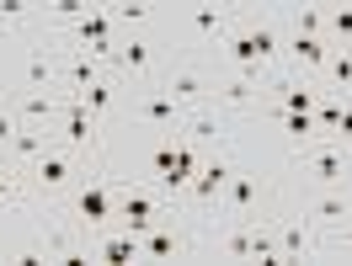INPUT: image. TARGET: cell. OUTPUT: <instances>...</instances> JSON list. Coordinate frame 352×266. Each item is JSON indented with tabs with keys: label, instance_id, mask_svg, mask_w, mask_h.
Segmentation results:
<instances>
[{
	"label": "cell",
	"instance_id": "cell-14",
	"mask_svg": "<svg viewBox=\"0 0 352 266\" xmlns=\"http://www.w3.org/2000/svg\"><path fill=\"white\" fill-rule=\"evenodd\" d=\"M187 250H192V240L176 229V219H166V223H155V229L139 234V256L144 261H171V256H187Z\"/></svg>",
	"mask_w": 352,
	"mask_h": 266
},
{
	"label": "cell",
	"instance_id": "cell-3",
	"mask_svg": "<svg viewBox=\"0 0 352 266\" xmlns=\"http://www.w3.org/2000/svg\"><path fill=\"white\" fill-rule=\"evenodd\" d=\"M187 112H192V107H182V101H176L160 80H139V86H133L129 117L139 123V128H150V133H176L182 123H187Z\"/></svg>",
	"mask_w": 352,
	"mask_h": 266
},
{
	"label": "cell",
	"instance_id": "cell-4",
	"mask_svg": "<svg viewBox=\"0 0 352 266\" xmlns=\"http://www.w3.org/2000/svg\"><path fill=\"white\" fill-rule=\"evenodd\" d=\"M69 219L80 229H107L118 223V181L112 176H86L69 192Z\"/></svg>",
	"mask_w": 352,
	"mask_h": 266
},
{
	"label": "cell",
	"instance_id": "cell-26",
	"mask_svg": "<svg viewBox=\"0 0 352 266\" xmlns=\"http://www.w3.org/2000/svg\"><path fill=\"white\" fill-rule=\"evenodd\" d=\"M326 250H352V219L347 223H336V229H326V240H320V256Z\"/></svg>",
	"mask_w": 352,
	"mask_h": 266
},
{
	"label": "cell",
	"instance_id": "cell-11",
	"mask_svg": "<svg viewBox=\"0 0 352 266\" xmlns=\"http://www.w3.org/2000/svg\"><path fill=\"white\" fill-rule=\"evenodd\" d=\"M331 59V43L326 38H299V32H283V64L309 75V80H320V69Z\"/></svg>",
	"mask_w": 352,
	"mask_h": 266
},
{
	"label": "cell",
	"instance_id": "cell-24",
	"mask_svg": "<svg viewBox=\"0 0 352 266\" xmlns=\"http://www.w3.org/2000/svg\"><path fill=\"white\" fill-rule=\"evenodd\" d=\"M0 202H6V208H22V202H27L22 171H16V165H11L6 155H0Z\"/></svg>",
	"mask_w": 352,
	"mask_h": 266
},
{
	"label": "cell",
	"instance_id": "cell-23",
	"mask_svg": "<svg viewBox=\"0 0 352 266\" xmlns=\"http://www.w3.org/2000/svg\"><path fill=\"white\" fill-rule=\"evenodd\" d=\"M326 43L352 48V5H326Z\"/></svg>",
	"mask_w": 352,
	"mask_h": 266
},
{
	"label": "cell",
	"instance_id": "cell-1",
	"mask_svg": "<svg viewBox=\"0 0 352 266\" xmlns=\"http://www.w3.org/2000/svg\"><path fill=\"white\" fill-rule=\"evenodd\" d=\"M294 171L309 181V186H347L352 176V144H336V138H315V144H299L294 149Z\"/></svg>",
	"mask_w": 352,
	"mask_h": 266
},
{
	"label": "cell",
	"instance_id": "cell-15",
	"mask_svg": "<svg viewBox=\"0 0 352 266\" xmlns=\"http://www.w3.org/2000/svg\"><path fill=\"white\" fill-rule=\"evenodd\" d=\"M54 144H59V138H54V128H32V123H16V133H11V144H6L0 155L11 160L16 171H27V165H32V160L43 155V149H54Z\"/></svg>",
	"mask_w": 352,
	"mask_h": 266
},
{
	"label": "cell",
	"instance_id": "cell-7",
	"mask_svg": "<svg viewBox=\"0 0 352 266\" xmlns=\"http://www.w3.org/2000/svg\"><path fill=\"white\" fill-rule=\"evenodd\" d=\"M176 138L192 144V149H203V155H214V149H230V123H224L219 107H192L187 123L176 128Z\"/></svg>",
	"mask_w": 352,
	"mask_h": 266
},
{
	"label": "cell",
	"instance_id": "cell-5",
	"mask_svg": "<svg viewBox=\"0 0 352 266\" xmlns=\"http://www.w3.org/2000/svg\"><path fill=\"white\" fill-rule=\"evenodd\" d=\"M230 176H235V160H230V149H214V155L198 165L192 186L182 192V202H176V208H182V219H187V213H208V208L219 202V192L230 186Z\"/></svg>",
	"mask_w": 352,
	"mask_h": 266
},
{
	"label": "cell",
	"instance_id": "cell-27",
	"mask_svg": "<svg viewBox=\"0 0 352 266\" xmlns=\"http://www.w3.org/2000/svg\"><path fill=\"white\" fill-rule=\"evenodd\" d=\"M6 32H11V27H6V22H0V38H6Z\"/></svg>",
	"mask_w": 352,
	"mask_h": 266
},
{
	"label": "cell",
	"instance_id": "cell-18",
	"mask_svg": "<svg viewBox=\"0 0 352 266\" xmlns=\"http://www.w3.org/2000/svg\"><path fill=\"white\" fill-rule=\"evenodd\" d=\"M235 16H241V11H224V5H187V27H192L198 38H208V43H224L230 27H235Z\"/></svg>",
	"mask_w": 352,
	"mask_h": 266
},
{
	"label": "cell",
	"instance_id": "cell-19",
	"mask_svg": "<svg viewBox=\"0 0 352 266\" xmlns=\"http://www.w3.org/2000/svg\"><path fill=\"white\" fill-rule=\"evenodd\" d=\"M262 117H267V123H278V128L294 138V149H299V144H315V138H326V133H320V123H315V112H278V107H262Z\"/></svg>",
	"mask_w": 352,
	"mask_h": 266
},
{
	"label": "cell",
	"instance_id": "cell-9",
	"mask_svg": "<svg viewBox=\"0 0 352 266\" xmlns=\"http://www.w3.org/2000/svg\"><path fill=\"white\" fill-rule=\"evenodd\" d=\"M107 69L123 75V80H155V48L144 38H123V43H112Z\"/></svg>",
	"mask_w": 352,
	"mask_h": 266
},
{
	"label": "cell",
	"instance_id": "cell-16",
	"mask_svg": "<svg viewBox=\"0 0 352 266\" xmlns=\"http://www.w3.org/2000/svg\"><path fill=\"white\" fill-rule=\"evenodd\" d=\"M278 250H283V261H305V256H320L315 223H309L305 213H294V219H278Z\"/></svg>",
	"mask_w": 352,
	"mask_h": 266
},
{
	"label": "cell",
	"instance_id": "cell-6",
	"mask_svg": "<svg viewBox=\"0 0 352 266\" xmlns=\"http://www.w3.org/2000/svg\"><path fill=\"white\" fill-rule=\"evenodd\" d=\"M262 202H267L262 176L235 171V176H230V186L219 192V202H214V213H224L230 223H256V219H262Z\"/></svg>",
	"mask_w": 352,
	"mask_h": 266
},
{
	"label": "cell",
	"instance_id": "cell-13",
	"mask_svg": "<svg viewBox=\"0 0 352 266\" xmlns=\"http://www.w3.org/2000/svg\"><path fill=\"white\" fill-rule=\"evenodd\" d=\"M299 213H305L315 229H336V223L352 219V192H347V186H326V192H320V197H309Z\"/></svg>",
	"mask_w": 352,
	"mask_h": 266
},
{
	"label": "cell",
	"instance_id": "cell-20",
	"mask_svg": "<svg viewBox=\"0 0 352 266\" xmlns=\"http://www.w3.org/2000/svg\"><path fill=\"white\" fill-rule=\"evenodd\" d=\"M315 86L347 101V96H352V48H331V59H326V69H320Z\"/></svg>",
	"mask_w": 352,
	"mask_h": 266
},
{
	"label": "cell",
	"instance_id": "cell-2",
	"mask_svg": "<svg viewBox=\"0 0 352 266\" xmlns=\"http://www.w3.org/2000/svg\"><path fill=\"white\" fill-rule=\"evenodd\" d=\"M22 176H27V186L43 192V197H69V192L86 181V171H80V155H75V149L54 144V149H43V155L27 165Z\"/></svg>",
	"mask_w": 352,
	"mask_h": 266
},
{
	"label": "cell",
	"instance_id": "cell-17",
	"mask_svg": "<svg viewBox=\"0 0 352 266\" xmlns=\"http://www.w3.org/2000/svg\"><path fill=\"white\" fill-rule=\"evenodd\" d=\"M59 90H22V96H11V112H16V123H32V128H54L59 123Z\"/></svg>",
	"mask_w": 352,
	"mask_h": 266
},
{
	"label": "cell",
	"instance_id": "cell-22",
	"mask_svg": "<svg viewBox=\"0 0 352 266\" xmlns=\"http://www.w3.org/2000/svg\"><path fill=\"white\" fill-rule=\"evenodd\" d=\"M283 32L326 38V5H288V11H283Z\"/></svg>",
	"mask_w": 352,
	"mask_h": 266
},
{
	"label": "cell",
	"instance_id": "cell-21",
	"mask_svg": "<svg viewBox=\"0 0 352 266\" xmlns=\"http://www.w3.org/2000/svg\"><path fill=\"white\" fill-rule=\"evenodd\" d=\"M80 107H86L91 117H96V123H102V128H107V117H112V107H118V75H102V80H96V86H86V90H80Z\"/></svg>",
	"mask_w": 352,
	"mask_h": 266
},
{
	"label": "cell",
	"instance_id": "cell-8",
	"mask_svg": "<svg viewBox=\"0 0 352 266\" xmlns=\"http://www.w3.org/2000/svg\"><path fill=\"white\" fill-rule=\"evenodd\" d=\"M59 75H65V96H80L86 86H96L112 69H107V59L91 53V48H59Z\"/></svg>",
	"mask_w": 352,
	"mask_h": 266
},
{
	"label": "cell",
	"instance_id": "cell-10",
	"mask_svg": "<svg viewBox=\"0 0 352 266\" xmlns=\"http://www.w3.org/2000/svg\"><path fill=\"white\" fill-rule=\"evenodd\" d=\"M155 80L171 90L182 107H214V75L208 69H171V75H155Z\"/></svg>",
	"mask_w": 352,
	"mask_h": 266
},
{
	"label": "cell",
	"instance_id": "cell-12",
	"mask_svg": "<svg viewBox=\"0 0 352 266\" xmlns=\"http://www.w3.org/2000/svg\"><path fill=\"white\" fill-rule=\"evenodd\" d=\"M27 90H65V75H59V48L32 43L27 48V64H22Z\"/></svg>",
	"mask_w": 352,
	"mask_h": 266
},
{
	"label": "cell",
	"instance_id": "cell-25",
	"mask_svg": "<svg viewBox=\"0 0 352 266\" xmlns=\"http://www.w3.org/2000/svg\"><path fill=\"white\" fill-rule=\"evenodd\" d=\"M112 16H118V22H150L155 16V5H144V0H129V5H112Z\"/></svg>",
	"mask_w": 352,
	"mask_h": 266
}]
</instances>
